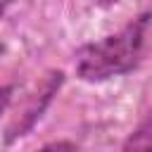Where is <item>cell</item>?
Returning <instances> with one entry per match:
<instances>
[{
  "instance_id": "6da1fadb",
  "label": "cell",
  "mask_w": 152,
  "mask_h": 152,
  "mask_svg": "<svg viewBox=\"0 0 152 152\" xmlns=\"http://www.w3.org/2000/svg\"><path fill=\"white\" fill-rule=\"evenodd\" d=\"M152 12H142L114 33L81 45L74 55V71L86 83H102L135 71L142 62Z\"/></svg>"
},
{
  "instance_id": "3957f363",
  "label": "cell",
  "mask_w": 152,
  "mask_h": 152,
  "mask_svg": "<svg viewBox=\"0 0 152 152\" xmlns=\"http://www.w3.org/2000/svg\"><path fill=\"white\" fill-rule=\"evenodd\" d=\"M121 152H152V107L121 142Z\"/></svg>"
},
{
  "instance_id": "277c9868",
  "label": "cell",
  "mask_w": 152,
  "mask_h": 152,
  "mask_svg": "<svg viewBox=\"0 0 152 152\" xmlns=\"http://www.w3.org/2000/svg\"><path fill=\"white\" fill-rule=\"evenodd\" d=\"M36 152H81V147L74 140H52V142H45L43 147H38Z\"/></svg>"
},
{
  "instance_id": "7a4b0ae2",
  "label": "cell",
  "mask_w": 152,
  "mask_h": 152,
  "mask_svg": "<svg viewBox=\"0 0 152 152\" xmlns=\"http://www.w3.org/2000/svg\"><path fill=\"white\" fill-rule=\"evenodd\" d=\"M62 86H64V71L62 69H50L36 81V86L26 93L24 102L17 107V112L10 116V121L5 126V135H2L5 145L17 142L19 138H24L26 133L33 131V126L40 121L45 109L52 104V100Z\"/></svg>"
},
{
  "instance_id": "5b68a950",
  "label": "cell",
  "mask_w": 152,
  "mask_h": 152,
  "mask_svg": "<svg viewBox=\"0 0 152 152\" xmlns=\"http://www.w3.org/2000/svg\"><path fill=\"white\" fill-rule=\"evenodd\" d=\"M12 95H14V86H2L0 88V116L7 112V107L12 102Z\"/></svg>"
},
{
  "instance_id": "52a82bcc",
  "label": "cell",
  "mask_w": 152,
  "mask_h": 152,
  "mask_svg": "<svg viewBox=\"0 0 152 152\" xmlns=\"http://www.w3.org/2000/svg\"><path fill=\"white\" fill-rule=\"evenodd\" d=\"M10 2H12V0H0V17H2V12L7 10V5H10Z\"/></svg>"
},
{
  "instance_id": "8992f818",
  "label": "cell",
  "mask_w": 152,
  "mask_h": 152,
  "mask_svg": "<svg viewBox=\"0 0 152 152\" xmlns=\"http://www.w3.org/2000/svg\"><path fill=\"white\" fill-rule=\"evenodd\" d=\"M116 2H121V0H95V5H100V7H114Z\"/></svg>"
},
{
  "instance_id": "ba28073f",
  "label": "cell",
  "mask_w": 152,
  "mask_h": 152,
  "mask_svg": "<svg viewBox=\"0 0 152 152\" xmlns=\"http://www.w3.org/2000/svg\"><path fill=\"white\" fill-rule=\"evenodd\" d=\"M2 52H5V48H2V45H0V57H2Z\"/></svg>"
}]
</instances>
